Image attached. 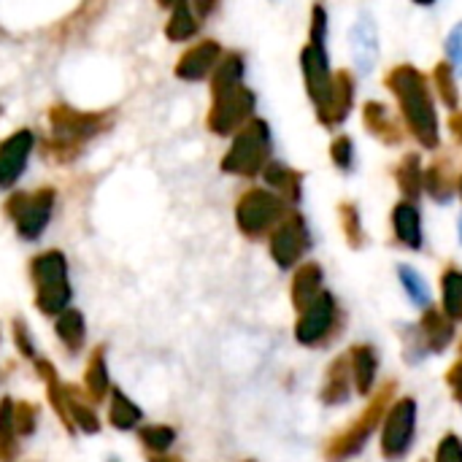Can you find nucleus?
<instances>
[{"label": "nucleus", "mask_w": 462, "mask_h": 462, "mask_svg": "<svg viewBox=\"0 0 462 462\" xmlns=\"http://www.w3.org/2000/svg\"><path fill=\"white\" fill-rule=\"evenodd\" d=\"M393 401H395V382H387L368 401V406L363 409V414L325 444V460L349 462L352 457H357L365 449V444L371 441V436L376 433V428L384 422V414H387V409H390Z\"/></svg>", "instance_id": "obj_1"}, {"label": "nucleus", "mask_w": 462, "mask_h": 462, "mask_svg": "<svg viewBox=\"0 0 462 462\" xmlns=\"http://www.w3.org/2000/svg\"><path fill=\"white\" fill-rule=\"evenodd\" d=\"M341 330H344V311L338 306V298L328 290H322V295L311 306H306L295 322L298 344L311 349L328 346L341 336Z\"/></svg>", "instance_id": "obj_2"}, {"label": "nucleus", "mask_w": 462, "mask_h": 462, "mask_svg": "<svg viewBox=\"0 0 462 462\" xmlns=\"http://www.w3.org/2000/svg\"><path fill=\"white\" fill-rule=\"evenodd\" d=\"M417 401L414 398H398L390 403L384 422H382V457L387 462H401L409 457L411 447H414V436H417Z\"/></svg>", "instance_id": "obj_3"}, {"label": "nucleus", "mask_w": 462, "mask_h": 462, "mask_svg": "<svg viewBox=\"0 0 462 462\" xmlns=\"http://www.w3.org/2000/svg\"><path fill=\"white\" fill-rule=\"evenodd\" d=\"M455 341V322L441 311L428 306L420 317V322L406 333V355L422 357V355H441Z\"/></svg>", "instance_id": "obj_4"}, {"label": "nucleus", "mask_w": 462, "mask_h": 462, "mask_svg": "<svg viewBox=\"0 0 462 462\" xmlns=\"http://www.w3.org/2000/svg\"><path fill=\"white\" fill-rule=\"evenodd\" d=\"M51 208H54V189H38L32 195L19 192L5 206V211L16 222V233L27 241L38 238L46 230L51 219Z\"/></svg>", "instance_id": "obj_5"}, {"label": "nucleus", "mask_w": 462, "mask_h": 462, "mask_svg": "<svg viewBox=\"0 0 462 462\" xmlns=\"http://www.w3.org/2000/svg\"><path fill=\"white\" fill-rule=\"evenodd\" d=\"M309 246H311V238H309V230L300 217H290L271 236V257L284 271L295 268L300 263V257L309 252Z\"/></svg>", "instance_id": "obj_6"}, {"label": "nucleus", "mask_w": 462, "mask_h": 462, "mask_svg": "<svg viewBox=\"0 0 462 462\" xmlns=\"http://www.w3.org/2000/svg\"><path fill=\"white\" fill-rule=\"evenodd\" d=\"M279 217H282V206L268 192H249L238 203V225L249 238L265 236Z\"/></svg>", "instance_id": "obj_7"}, {"label": "nucleus", "mask_w": 462, "mask_h": 462, "mask_svg": "<svg viewBox=\"0 0 462 462\" xmlns=\"http://www.w3.org/2000/svg\"><path fill=\"white\" fill-rule=\"evenodd\" d=\"M30 152H32L30 130H16L0 143V187H11L24 173Z\"/></svg>", "instance_id": "obj_8"}, {"label": "nucleus", "mask_w": 462, "mask_h": 462, "mask_svg": "<svg viewBox=\"0 0 462 462\" xmlns=\"http://www.w3.org/2000/svg\"><path fill=\"white\" fill-rule=\"evenodd\" d=\"M51 125H54V133L60 141H81L100 130V116L81 114L70 106H57L51 111Z\"/></svg>", "instance_id": "obj_9"}, {"label": "nucleus", "mask_w": 462, "mask_h": 462, "mask_svg": "<svg viewBox=\"0 0 462 462\" xmlns=\"http://www.w3.org/2000/svg\"><path fill=\"white\" fill-rule=\"evenodd\" d=\"M349 371H352V384L357 395H371L379 379V352L371 344H355L346 352Z\"/></svg>", "instance_id": "obj_10"}, {"label": "nucleus", "mask_w": 462, "mask_h": 462, "mask_svg": "<svg viewBox=\"0 0 462 462\" xmlns=\"http://www.w3.org/2000/svg\"><path fill=\"white\" fill-rule=\"evenodd\" d=\"M352 371H349V360L346 355L336 357L328 371H325V382H322V390H319V398L325 406H341L352 398Z\"/></svg>", "instance_id": "obj_11"}, {"label": "nucleus", "mask_w": 462, "mask_h": 462, "mask_svg": "<svg viewBox=\"0 0 462 462\" xmlns=\"http://www.w3.org/2000/svg\"><path fill=\"white\" fill-rule=\"evenodd\" d=\"M322 282H325V276H322V268H319L317 263L300 265V268L295 271V276H292V284H290L292 306H295L298 311H303L306 306H311V303L322 295V290H325Z\"/></svg>", "instance_id": "obj_12"}, {"label": "nucleus", "mask_w": 462, "mask_h": 462, "mask_svg": "<svg viewBox=\"0 0 462 462\" xmlns=\"http://www.w3.org/2000/svg\"><path fill=\"white\" fill-rule=\"evenodd\" d=\"M32 282L38 290H49V287H60L68 284V263L60 252H43L32 260Z\"/></svg>", "instance_id": "obj_13"}, {"label": "nucleus", "mask_w": 462, "mask_h": 462, "mask_svg": "<svg viewBox=\"0 0 462 462\" xmlns=\"http://www.w3.org/2000/svg\"><path fill=\"white\" fill-rule=\"evenodd\" d=\"M393 227H395V238L406 249H422V222H420V211L414 206L401 203L393 211Z\"/></svg>", "instance_id": "obj_14"}, {"label": "nucleus", "mask_w": 462, "mask_h": 462, "mask_svg": "<svg viewBox=\"0 0 462 462\" xmlns=\"http://www.w3.org/2000/svg\"><path fill=\"white\" fill-rule=\"evenodd\" d=\"M441 311L452 319L462 322V271L447 268L441 276Z\"/></svg>", "instance_id": "obj_15"}, {"label": "nucleus", "mask_w": 462, "mask_h": 462, "mask_svg": "<svg viewBox=\"0 0 462 462\" xmlns=\"http://www.w3.org/2000/svg\"><path fill=\"white\" fill-rule=\"evenodd\" d=\"M16 457V420L14 403L8 398L0 401V460L14 462Z\"/></svg>", "instance_id": "obj_16"}, {"label": "nucleus", "mask_w": 462, "mask_h": 462, "mask_svg": "<svg viewBox=\"0 0 462 462\" xmlns=\"http://www.w3.org/2000/svg\"><path fill=\"white\" fill-rule=\"evenodd\" d=\"M57 336L70 352H79L84 344V317L76 309H65L57 319Z\"/></svg>", "instance_id": "obj_17"}, {"label": "nucleus", "mask_w": 462, "mask_h": 462, "mask_svg": "<svg viewBox=\"0 0 462 462\" xmlns=\"http://www.w3.org/2000/svg\"><path fill=\"white\" fill-rule=\"evenodd\" d=\"M108 420H111V425H114V428H119V430H130V428H135V425L141 422V409H138L130 398H125L119 390H114V393H111Z\"/></svg>", "instance_id": "obj_18"}, {"label": "nucleus", "mask_w": 462, "mask_h": 462, "mask_svg": "<svg viewBox=\"0 0 462 462\" xmlns=\"http://www.w3.org/2000/svg\"><path fill=\"white\" fill-rule=\"evenodd\" d=\"M87 393L92 395V401H106L108 393V371H106V360H103V349H97L87 365V376H84Z\"/></svg>", "instance_id": "obj_19"}, {"label": "nucleus", "mask_w": 462, "mask_h": 462, "mask_svg": "<svg viewBox=\"0 0 462 462\" xmlns=\"http://www.w3.org/2000/svg\"><path fill=\"white\" fill-rule=\"evenodd\" d=\"M68 300H70V287L68 284L49 287V290H38V295H35V306L43 314H62L65 306H68Z\"/></svg>", "instance_id": "obj_20"}, {"label": "nucleus", "mask_w": 462, "mask_h": 462, "mask_svg": "<svg viewBox=\"0 0 462 462\" xmlns=\"http://www.w3.org/2000/svg\"><path fill=\"white\" fill-rule=\"evenodd\" d=\"M173 441H176V433H173V428H168V425H149V428L141 430V444H143L149 452H154V455L168 452V449L173 447Z\"/></svg>", "instance_id": "obj_21"}, {"label": "nucleus", "mask_w": 462, "mask_h": 462, "mask_svg": "<svg viewBox=\"0 0 462 462\" xmlns=\"http://www.w3.org/2000/svg\"><path fill=\"white\" fill-rule=\"evenodd\" d=\"M211 60H214V46H200V49L189 51V54L181 60L179 76H184V79H198V76L208 68Z\"/></svg>", "instance_id": "obj_22"}, {"label": "nucleus", "mask_w": 462, "mask_h": 462, "mask_svg": "<svg viewBox=\"0 0 462 462\" xmlns=\"http://www.w3.org/2000/svg\"><path fill=\"white\" fill-rule=\"evenodd\" d=\"M398 276H401V284L406 287V292H409V298L414 303H425L428 300V284H425V279L417 271H411L409 265H403L398 271Z\"/></svg>", "instance_id": "obj_23"}, {"label": "nucleus", "mask_w": 462, "mask_h": 462, "mask_svg": "<svg viewBox=\"0 0 462 462\" xmlns=\"http://www.w3.org/2000/svg\"><path fill=\"white\" fill-rule=\"evenodd\" d=\"M65 401H68V414H70V420H76V425H79L84 433H97V430H100L97 417H95L87 406H81L76 398H68V393H65Z\"/></svg>", "instance_id": "obj_24"}, {"label": "nucleus", "mask_w": 462, "mask_h": 462, "mask_svg": "<svg viewBox=\"0 0 462 462\" xmlns=\"http://www.w3.org/2000/svg\"><path fill=\"white\" fill-rule=\"evenodd\" d=\"M433 462H462V439L457 433H447L436 447Z\"/></svg>", "instance_id": "obj_25"}, {"label": "nucleus", "mask_w": 462, "mask_h": 462, "mask_svg": "<svg viewBox=\"0 0 462 462\" xmlns=\"http://www.w3.org/2000/svg\"><path fill=\"white\" fill-rule=\"evenodd\" d=\"M192 30H195V22H192L189 11L187 8H176L173 19L168 22V35L176 38V41H181V38L192 35Z\"/></svg>", "instance_id": "obj_26"}, {"label": "nucleus", "mask_w": 462, "mask_h": 462, "mask_svg": "<svg viewBox=\"0 0 462 462\" xmlns=\"http://www.w3.org/2000/svg\"><path fill=\"white\" fill-rule=\"evenodd\" d=\"M35 406H30V403H19V406H14V420H16V433L19 436H30L32 430H35Z\"/></svg>", "instance_id": "obj_27"}, {"label": "nucleus", "mask_w": 462, "mask_h": 462, "mask_svg": "<svg viewBox=\"0 0 462 462\" xmlns=\"http://www.w3.org/2000/svg\"><path fill=\"white\" fill-rule=\"evenodd\" d=\"M344 230H346V238L352 246L363 244V227H360V217L355 208H344Z\"/></svg>", "instance_id": "obj_28"}, {"label": "nucleus", "mask_w": 462, "mask_h": 462, "mask_svg": "<svg viewBox=\"0 0 462 462\" xmlns=\"http://www.w3.org/2000/svg\"><path fill=\"white\" fill-rule=\"evenodd\" d=\"M447 384H449V390H452V395H455V403L462 406V344L457 363H455V365L449 368V374H447Z\"/></svg>", "instance_id": "obj_29"}, {"label": "nucleus", "mask_w": 462, "mask_h": 462, "mask_svg": "<svg viewBox=\"0 0 462 462\" xmlns=\"http://www.w3.org/2000/svg\"><path fill=\"white\" fill-rule=\"evenodd\" d=\"M14 338H16V346H19V352L24 355V357H32L35 352H32V344H30V333H27V328H24V322H14Z\"/></svg>", "instance_id": "obj_30"}, {"label": "nucleus", "mask_w": 462, "mask_h": 462, "mask_svg": "<svg viewBox=\"0 0 462 462\" xmlns=\"http://www.w3.org/2000/svg\"><path fill=\"white\" fill-rule=\"evenodd\" d=\"M149 462H181L179 457H165V455H154Z\"/></svg>", "instance_id": "obj_31"}, {"label": "nucleus", "mask_w": 462, "mask_h": 462, "mask_svg": "<svg viewBox=\"0 0 462 462\" xmlns=\"http://www.w3.org/2000/svg\"><path fill=\"white\" fill-rule=\"evenodd\" d=\"M160 3H162V5H171V3H173V0H160Z\"/></svg>", "instance_id": "obj_32"}, {"label": "nucleus", "mask_w": 462, "mask_h": 462, "mask_svg": "<svg viewBox=\"0 0 462 462\" xmlns=\"http://www.w3.org/2000/svg\"><path fill=\"white\" fill-rule=\"evenodd\" d=\"M246 462H254V460H246Z\"/></svg>", "instance_id": "obj_33"}]
</instances>
